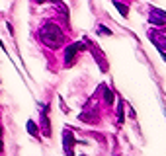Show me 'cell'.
<instances>
[{
  "mask_svg": "<svg viewBox=\"0 0 166 156\" xmlns=\"http://www.w3.org/2000/svg\"><path fill=\"white\" fill-rule=\"evenodd\" d=\"M104 98H106V102H107V103H111V102H113V94H111L110 90H106V94H104Z\"/></svg>",
  "mask_w": 166,
  "mask_h": 156,
  "instance_id": "8",
  "label": "cell"
},
{
  "mask_svg": "<svg viewBox=\"0 0 166 156\" xmlns=\"http://www.w3.org/2000/svg\"><path fill=\"white\" fill-rule=\"evenodd\" d=\"M73 143H76V140L73 139V133H70V131H64V150H67L69 154L73 152V150H70V144H73Z\"/></svg>",
  "mask_w": 166,
  "mask_h": 156,
  "instance_id": "4",
  "label": "cell"
},
{
  "mask_svg": "<svg viewBox=\"0 0 166 156\" xmlns=\"http://www.w3.org/2000/svg\"><path fill=\"white\" fill-rule=\"evenodd\" d=\"M27 133H30V135H33V137L39 135V133H37V125H35L33 121H27Z\"/></svg>",
  "mask_w": 166,
  "mask_h": 156,
  "instance_id": "6",
  "label": "cell"
},
{
  "mask_svg": "<svg viewBox=\"0 0 166 156\" xmlns=\"http://www.w3.org/2000/svg\"><path fill=\"white\" fill-rule=\"evenodd\" d=\"M35 2H45V0H35Z\"/></svg>",
  "mask_w": 166,
  "mask_h": 156,
  "instance_id": "10",
  "label": "cell"
},
{
  "mask_svg": "<svg viewBox=\"0 0 166 156\" xmlns=\"http://www.w3.org/2000/svg\"><path fill=\"white\" fill-rule=\"evenodd\" d=\"M39 37H41V41L45 43V45H49L51 49H57L61 45V41H63L61 27L55 26V24H45L43 26L41 31H39Z\"/></svg>",
  "mask_w": 166,
  "mask_h": 156,
  "instance_id": "1",
  "label": "cell"
},
{
  "mask_svg": "<svg viewBox=\"0 0 166 156\" xmlns=\"http://www.w3.org/2000/svg\"><path fill=\"white\" fill-rule=\"evenodd\" d=\"M100 35H111V31H110V27H106V26H100V31H98Z\"/></svg>",
  "mask_w": 166,
  "mask_h": 156,
  "instance_id": "7",
  "label": "cell"
},
{
  "mask_svg": "<svg viewBox=\"0 0 166 156\" xmlns=\"http://www.w3.org/2000/svg\"><path fill=\"white\" fill-rule=\"evenodd\" d=\"M4 148V144H2V127H0V150Z\"/></svg>",
  "mask_w": 166,
  "mask_h": 156,
  "instance_id": "9",
  "label": "cell"
},
{
  "mask_svg": "<svg viewBox=\"0 0 166 156\" xmlns=\"http://www.w3.org/2000/svg\"><path fill=\"white\" fill-rule=\"evenodd\" d=\"M80 49H82V43H73V45H69V47H67V51H64V63H67V66L73 64L74 55H76Z\"/></svg>",
  "mask_w": 166,
  "mask_h": 156,
  "instance_id": "2",
  "label": "cell"
},
{
  "mask_svg": "<svg viewBox=\"0 0 166 156\" xmlns=\"http://www.w3.org/2000/svg\"><path fill=\"white\" fill-rule=\"evenodd\" d=\"M149 20H150V24H154V26H164L166 24V14L162 10H153Z\"/></svg>",
  "mask_w": 166,
  "mask_h": 156,
  "instance_id": "3",
  "label": "cell"
},
{
  "mask_svg": "<svg viewBox=\"0 0 166 156\" xmlns=\"http://www.w3.org/2000/svg\"><path fill=\"white\" fill-rule=\"evenodd\" d=\"M113 6H115V8L119 10V14H121V16H123V18H127V16H129V8H127L125 4H121L119 0H113Z\"/></svg>",
  "mask_w": 166,
  "mask_h": 156,
  "instance_id": "5",
  "label": "cell"
}]
</instances>
